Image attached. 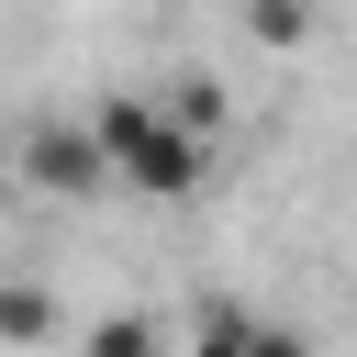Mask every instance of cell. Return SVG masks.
<instances>
[{
  "label": "cell",
  "mask_w": 357,
  "mask_h": 357,
  "mask_svg": "<svg viewBox=\"0 0 357 357\" xmlns=\"http://www.w3.org/2000/svg\"><path fill=\"white\" fill-rule=\"evenodd\" d=\"M89 123H100L112 178H123V190H145V201H190V190L212 178V134H201V123H178L156 89H112Z\"/></svg>",
  "instance_id": "1"
},
{
  "label": "cell",
  "mask_w": 357,
  "mask_h": 357,
  "mask_svg": "<svg viewBox=\"0 0 357 357\" xmlns=\"http://www.w3.org/2000/svg\"><path fill=\"white\" fill-rule=\"evenodd\" d=\"M11 167H22L45 201H89V190L112 178V156H100V123H33Z\"/></svg>",
  "instance_id": "2"
},
{
  "label": "cell",
  "mask_w": 357,
  "mask_h": 357,
  "mask_svg": "<svg viewBox=\"0 0 357 357\" xmlns=\"http://www.w3.org/2000/svg\"><path fill=\"white\" fill-rule=\"evenodd\" d=\"M45 335H56V301L33 279H0V346H45Z\"/></svg>",
  "instance_id": "3"
},
{
  "label": "cell",
  "mask_w": 357,
  "mask_h": 357,
  "mask_svg": "<svg viewBox=\"0 0 357 357\" xmlns=\"http://www.w3.org/2000/svg\"><path fill=\"white\" fill-rule=\"evenodd\" d=\"M178 357H257V312H201Z\"/></svg>",
  "instance_id": "4"
},
{
  "label": "cell",
  "mask_w": 357,
  "mask_h": 357,
  "mask_svg": "<svg viewBox=\"0 0 357 357\" xmlns=\"http://www.w3.org/2000/svg\"><path fill=\"white\" fill-rule=\"evenodd\" d=\"M156 100H167L178 123H201V134H223V78H201V67H190V78H167Z\"/></svg>",
  "instance_id": "5"
},
{
  "label": "cell",
  "mask_w": 357,
  "mask_h": 357,
  "mask_svg": "<svg viewBox=\"0 0 357 357\" xmlns=\"http://www.w3.org/2000/svg\"><path fill=\"white\" fill-rule=\"evenodd\" d=\"M89 357H167V335L145 312H112V324H89Z\"/></svg>",
  "instance_id": "6"
},
{
  "label": "cell",
  "mask_w": 357,
  "mask_h": 357,
  "mask_svg": "<svg viewBox=\"0 0 357 357\" xmlns=\"http://www.w3.org/2000/svg\"><path fill=\"white\" fill-rule=\"evenodd\" d=\"M245 33L257 45H301L312 33V0H245Z\"/></svg>",
  "instance_id": "7"
},
{
  "label": "cell",
  "mask_w": 357,
  "mask_h": 357,
  "mask_svg": "<svg viewBox=\"0 0 357 357\" xmlns=\"http://www.w3.org/2000/svg\"><path fill=\"white\" fill-rule=\"evenodd\" d=\"M257 357H312V346H301L290 324H257Z\"/></svg>",
  "instance_id": "8"
}]
</instances>
